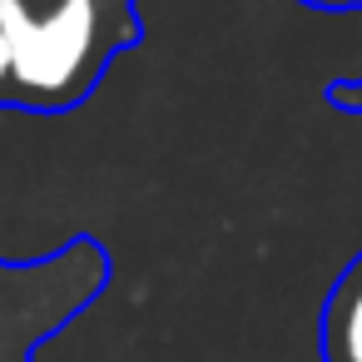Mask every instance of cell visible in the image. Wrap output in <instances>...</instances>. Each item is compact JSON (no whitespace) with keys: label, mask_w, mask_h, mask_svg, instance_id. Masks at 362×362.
<instances>
[{"label":"cell","mask_w":362,"mask_h":362,"mask_svg":"<svg viewBox=\"0 0 362 362\" xmlns=\"http://www.w3.org/2000/svg\"><path fill=\"white\" fill-rule=\"evenodd\" d=\"M6 90H11V45L0 35V100H6Z\"/></svg>","instance_id":"cell-4"},{"label":"cell","mask_w":362,"mask_h":362,"mask_svg":"<svg viewBox=\"0 0 362 362\" xmlns=\"http://www.w3.org/2000/svg\"><path fill=\"white\" fill-rule=\"evenodd\" d=\"M303 6H313V11H352L362 0H303Z\"/></svg>","instance_id":"cell-5"},{"label":"cell","mask_w":362,"mask_h":362,"mask_svg":"<svg viewBox=\"0 0 362 362\" xmlns=\"http://www.w3.org/2000/svg\"><path fill=\"white\" fill-rule=\"evenodd\" d=\"M0 35L11 45L6 105L70 110L80 105L105 65L139 40L134 0H0Z\"/></svg>","instance_id":"cell-1"},{"label":"cell","mask_w":362,"mask_h":362,"mask_svg":"<svg viewBox=\"0 0 362 362\" xmlns=\"http://www.w3.org/2000/svg\"><path fill=\"white\" fill-rule=\"evenodd\" d=\"M327 100L337 110H362V80H342V85H327Z\"/></svg>","instance_id":"cell-3"},{"label":"cell","mask_w":362,"mask_h":362,"mask_svg":"<svg viewBox=\"0 0 362 362\" xmlns=\"http://www.w3.org/2000/svg\"><path fill=\"white\" fill-rule=\"evenodd\" d=\"M322 362H362V253L347 263L322 308Z\"/></svg>","instance_id":"cell-2"}]
</instances>
